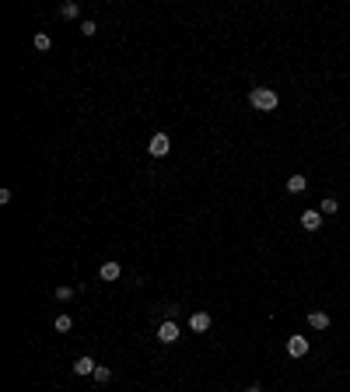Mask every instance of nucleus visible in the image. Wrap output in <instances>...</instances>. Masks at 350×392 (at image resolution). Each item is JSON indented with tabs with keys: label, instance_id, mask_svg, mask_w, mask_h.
Masks as SVG:
<instances>
[{
	"label": "nucleus",
	"instance_id": "obj_1",
	"mask_svg": "<svg viewBox=\"0 0 350 392\" xmlns=\"http://www.w3.org/2000/svg\"><path fill=\"white\" fill-rule=\"evenodd\" d=\"M249 105L259 109V112H273V109L280 105V95H277L273 88H252V91H249Z\"/></svg>",
	"mask_w": 350,
	"mask_h": 392
},
{
	"label": "nucleus",
	"instance_id": "obj_2",
	"mask_svg": "<svg viewBox=\"0 0 350 392\" xmlns=\"http://www.w3.org/2000/svg\"><path fill=\"white\" fill-rule=\"evenodd\" d=\"M147 151L154 158H165L168 151H172V140H168V133H154V137L147 140Z\"/></svg>",
	"mask_w": 350,
	"mask_h": 392
},
{
	"label": "nucleus",
	"instance_id": "obj_3",
	"mask_svg": "<svg viewBox=\"0 0 350 392\" xmlns=\"http://www.w3.org/2000/svg\"><path fill=\"white\" fill-rule=\"evenodd\" d=\"M158 340H161V343H165V347H168V343H175V340H179V326H175L172 319H168V322H161V326H158Z\"/></svg>",
	"mask_w": 350,
	"mask_h": 392
},
{
	"label": "nucleus",
	"instance_id": "obj_4",
	"mask_svg": "<svg viewBox=\"0 0 350 392\" xmlns=\"http://www.w3.org/2000/svg\"><path fill=\"white\" fill-rule=\"evenodd\" d=\"M119 273H123V266H119V263H112V259L98 266V277H102L105 284H112V280H119Z\"/></svg>",
	"mask_w": 350,
	"mask_h": 392
},
{
	"label": "nucleus",
	"instance_id": "obj_5",
	"mask_svg": "<svg viewBox=\"0 0 350 392\" xmlns=\"http://www.w3.org/2000/svg\"><path fill=\"white\" fill-rule=\"evenodd\" d=\"M189 329L193 333H207L210 329V312H193L189 315Z\"/></svg>",
	"mask_w": 350,
	"mask_h": 392
},
{
	"label": "nucleus",
	"instance_id": "obj_6",
	"mask_svg": "<svg viewBox=\"0 0 350 392\" xmlns=\"http://www.w3.org/2000/svg\"><path fill=\"white\" fill-rule=\"evenodd\" d=\"M301 228H305V231H319V228H322V214H319V210H305V214H301Z\"/></svg>",
	"mask_w": 350,
	"mask_h": 392
},
{
	"label": "nucleus",
	"instance_id": "obj_7",
	"mask_svg": "<svg viewBox=\"0 0 350 392\" xmlns=\"http://www.w3.org/2000/svg\"><path fill=\"white\" fill-rule=\"evenodd\" d=\"M287 354H291V357H305V354H308V340H305V336H291V340H287Z\"/></svg>",
	"mask_w": 350,
	"mask_h": 392
},
{
	"label": "nucleus",
	"instance_id": "obj_8",
	"mask_svg": "<svg viewBox=\"0 0 350 392\" xmlns=\"http://www.w3.org/2000/svg\"><path fill=\"white\" fill-rule=\"evenodd\" d=\"M95 357H88V354H84V357H77V361H74V375H95Z\"/></svg>",
	"mask_w": 350,
	"mask_h": 392
},
{
	"label": "nucleus",
	"instance_id": "obj_9",
	"mask_svg": "<svg viewBox=\"0 0 350 392\" xmlns=\"http://www.w3.org/2000/svg\"><path fill=\"white\" fill-rule=\"evenodd\" d=\"M308 326H312V329H329V315H326V312H312L308 315Z\"/></svg>",
	"mask_w": 350,
	"mask_h": 392
},
{
	"label": "nucleus",
	"instance_id": "obj_10",
	"mask_svg": "<svg viewBox=\"0 0 350 392\" xmlns=\"http://www.w3.org/2000/svg\"><path fill=\"white\" fill-rule=\"evenodd\" d=\"M287 189H291V193H305V189H308V179L305 175H291L287 179Z\"/></svg>",
	"mask_w": 350,
	"mask_h": 392
},
{
	"label": "nucleus",
	"instance_id": "obj_11",
	"mask_svg": "<svg viewBox=\"0 0 350 392\" xmlns=\"http://www.w3.org/2000/svg\"><path fill=\"white\" fill-rule=\"evenodd\" d=\"M60 14H63V18H77V14H81V4H74V0L60 4Z\"/></svg>",
	"mask_w": 350,
	"mask_h": 392
},
{
	"label": "nucleus",
	"instance_id": "obj_12",
	"mask_svg": "<svg viewBox=\"0 0 350 392\" xmlns=\"http://www.w3.org/2000/svg\"><path fill=\"white\" fill-rule=\"evenodd\" d=\"M336 210H340V200H336V196H326L322 207H319V214H336Z\"/></svg>",
	"mask_w": 350,
	"mask_h": 392
},
{
	"label": "nucleus",
	"instance_id": "obj_13",
	"mask_svg": "<svg viewBox=\"0 0 350 392\" xmlns=\"http://www.w3.org/2000/svg\"><path fill=\"white\" fill-rule=\"evenodd\" d=\"M53 326H56V333H70V326H74V322H70V315H56V322H53Z\"/></svg>",
	"mask_w": 350,
	"mask_h": 392
},
{
	"label": "nucleus",
	"instance_id": "obj_14",
	"mask_svg": "<svg viewBox=\"0 0 350 392\" xmlns=\"http://www.w3.org/2000/svg\"><path fill=\"white\" fill-rule=\"evenodd\" d=\"M91 378H95V382H102V385H105V382L112 378V371H109L105 364H98V368H95V375H91Z\"/></svg>",
	"mask_w": 350,
	"mask_h": 392
},
{
	"label": "nucleus",
	"instance_id": "obj_15",
	"mask_svg": "<svg viewBox=\"0 0 350 392\" xmlns=\"http://www.w3.org/2000/svg\"><path fill=\"white\" fill-rule=\"evenodd\" d=\"M49 46H53V39H49V32H39V35H35V49H42V53H46Z\"/></svg>",
	"mask_w": 350,
	"mask_h": 392
},
{
	"label": "nucleus",
	"instance_id": "obj_16",
	"mask_svg": "<svg viewBox=\"0 0 350 392\" xmlns=\"http://www.w3.org/2000/svg\"><path fill=\"white\" fill-rule=\"evenodd\" d=\"M81 35H88V39L98 35V25H95V21H81Z\"/></svg>",
	"mask_w": 350,
	"mask_h": 392
},
{
	"label": "nucleus",
	"instance_id": "obj_17",
	"mask_svg": "<svg viewBox=\"0 0 350 392\" xmlns=\"http://www.w3.org/2000/svg\"><path fill=\"white\" fill-rule=\"evenodd\" d=\"M56 298L60 301H70V298H74V287H56Z\"/></svg>",
	"mask_w": 350,
	"mask_h": 392
},
{
	"label": "nucleus",
	"instance_id": "obj_18",
	"mask_svg": "<svg viewBox=\"0 0 350 392\" xmlns=\"http://www.w3.org/2000/svg\"><path fill=\"white\" fill-rule=\"evenodd\" d=\"M249 392H263V389H259V385H252V389H249Z\"/></svg>",
	"mask_w": 350,
	"mask_h": 392
}]
</instances>
